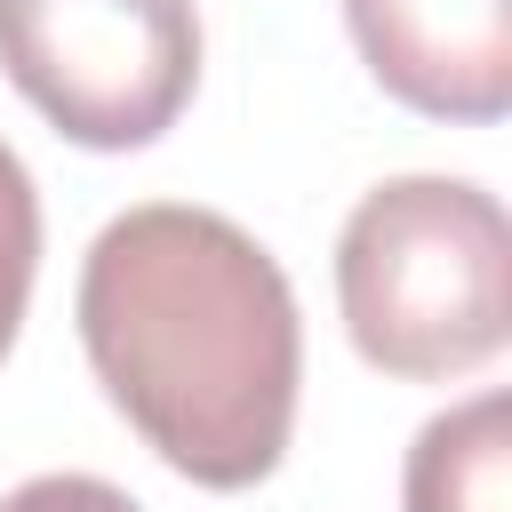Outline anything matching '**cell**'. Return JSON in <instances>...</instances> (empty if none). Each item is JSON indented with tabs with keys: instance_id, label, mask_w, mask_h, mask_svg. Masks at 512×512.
Instances as JSON below:
<instances>
[{
	"instance_id": "7",
	"label": "cell",
	"mask_w": 512,
	"mask_h": 512,
	"mask_svg": "<svg viewBox=\"0 0 512 512\" xmlns=\"http://www.w3.org/2000/svg\"><path fill=\"white\" fill-rule=\"evenodd\" d=\"M0 512H144V504L96 472H32L0 496Z\"/></svg>"
},
{
	"instance_id": "6",
	"label": "cell",
	"mask_w": 512,
	"mask_h": 512,
	"mask_svg": "<svg viewBox=\"0 0 512 512\" xmlns=\"http://www.w3.org/2000/svg\"><path fill=\"white\" fill-rule=\"evenodd\" d=\"M32 272H40V192H32V168L16 160V144L0 136V360L24 328Z\"/></svg>"
},
{
	"instance_id": "4",
	"label": "cell",
	"mask_w": 512,
	"mask_h": 512,
	"mask_svg": "<svg viewBox=\"0 0 512 512\" xmlns=\"http://www.w3.org/2000/svg\"><path fill=\"white\" fill-rule=\"evenodd\" d=\"M352 48L384 96L424 120L512 112V0H344Z\"/></svg>"
},
{
	"instance_id": "1",
	"label": "cell",
	"mask_w": 512,
	"mask_h": 512,
	"mask_svg": "<svg viewBox=\"0 0 512 512\" xmlns=\"http://www.w3.org/2000/svg\"><path fill=\"white\" fill-rule=\"evenodd\" d=\"M104 400L192 488H256L296 432L304 320L280 256L216 208H120L72 288Z\"/></svg>"
},
{
	"instance_id": "5",
	"label": "cell",
	"mask_w": 512,
	"mask_h": 512,
	"mask_svg": "<svg viewBox=\"0 0 512 512\" xmlns=\"http://www.w3.org/2000/svg\"><path fill=\"white\" fill-rule=\"evenodd\" d=\"M400 504L408 512H512V400L472 392L416 424L408 464H400Z\"/></svg>"
},
{
	"instance_id": "2",
	"label": "cell",
	"mask_w": 512,
	"mask_h": 512,
	"mask_svg": "<svg viewBox=\"0 0 512 512\" xmlns=\"http://www.w3.org/2000/svg\"><path fill=\"white\" fill-rule=\"evenodd\" d=\"M512 224L472 176H384L336 232V304L368 368L440 384L504 352Z\"/></svg>"
},
{
	"instance_id": "3",
	"label": "cell",
	"mask_w": 512,
	"mask_h": 512,
	"mask_svg": "<svg viewBox=\"0 0 512 512\" xmlns=\"http://www.w3.org/2000/svg\"><path fill=\"white\" fill-rule=\"evenodd\" d=\"M0 72L56 136L136 152L200 88L192 0H0Z\"/></svg>"
}]
</instances>
